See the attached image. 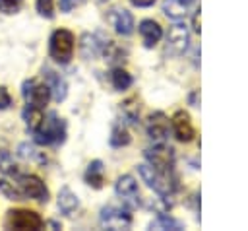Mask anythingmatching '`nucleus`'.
Returning a JSON list of instances; mask_svg holds the SVG:
<instances>
[{
	"instance_id": "393cba45",
	"label": "nucleus",
	"mask_w": 248,
	"mask_h": 231,
	"mask_svg": "<svg viewBox=\"0 0 248 231\" xmlns=\"http://www.w3.org/2000/svg\"><path fill=\"white\" fill-rule=\"evenodd\" d=\"M0 192H2L8 200H21V198H23L21 192H19V188H17V184H14V182H10V181H6V179H0Z\"/></svg>"
},
{
	"instance_id": "2eb2a0df",
	"label": "nucleus",
	"mask_w": 248,
	"mask_h": 231,
	"mask_svg": "<svg viewBox=\"0 0 248 231\" xmlns=\"http://www.w3.org/2000/svg\"><path fill=\"white\" fill-rule=\"evenodd\" d=\"M138 29H140V35H141L143 45L147 49L155 47L161 41V37H163V29H161V25L155 19H143V21H140V27Z\"/></svg>"
},
{
	"instance_id": "6ab92c4d",
	"label": "nucleus",
	"mask_w": 248,
	"mask_h": 231,
	"mask_svg": "<svg viewBox=\"0 0 248 231\" xmlns=\"http://www.w3.org/2000/svg\"><path fill=\"white\" fill-rule=\"evenodd\" d=\"M79 206V200L78 196L68 188V186H62L60 192H58V210L66 215H70L72 212H76Z\"/></svg>"
},
{
	"instance_id": "b1692460",
	"label": "nucleus",
	"mask_w": 248,
	"mask_h": 231,
	"mask_svg": "<svg viewBox=\"0 0 248 231\" xmlns=\"http://www.w3.org/2000/svg\"><path fill=\"white\" fill-rule=\"evenodd\" d=\"M122 115H124L126 120H130L132 124H136V122H138V116H140V105H138V99H134V97L126 99V101L122 103Z\"/></svg>"
},
{
	"instance_id": "aec40b11",
	"label": "nucleus",
	"mask_w": 248,
	"mask_h": 231,
	"mask_svg": "<svg viewBox=\"0 0 248 231\" xmlns=\"http://www.w3.org/2000/svg\"><path fill=\"white\" fill-rule=\"evenodd\" d=\"M23 118H25V124L31 132H35L43 120V109L39 107H33V105H25L23 109Z\"/></svg>"
},
{
	"instance_id": "7c9ffc66",
	"label": "nucleus",
	"mask_w": 248,
	"mask_h": 231,
	"mask_svg": "<svg viewBox=\"0 0 248 231\" xmlns=\"http://www.w3.org/2000/svg\"><path fill=\"white\" fill-rule=\"evenodd\" d=\"M134 6H138V8H149V6H153L155 4V0H130Z\"/></svg>"
},
{
	"instance_id": "f03ea898",
	"label": "nucleus",
	"mask_w": 248,
	"mask_h": 231,
	"mask_svg": "<svg viewBox=\"0 0 248 231\" xmlns=\"http://www.w3.org/2000/svg\"><path fill=\"white\" fill-rule=\"evenodd\" d=\"M33 134H35V142L41 146L62 144L66 138V122L56 113H48L46 116L43 115V120Z\"/></svg>"
},
{
	"instance_id": "2f4dec72",
	"label": "nucleus",
	"mask_w": 248,
	"mask_h": 231,
	"mask_svg": "<svg viewBox=\"0 0 248 231\" xmlns=\"http://www.w3.org/2000/svg\"><path fill=\"white\" fill-rule=\"evenodd\" d=\"M103 2H105V0H103Z\"/></svg>"
},
{
	"instance_id": "39448f33",
	"label": "nucleus",
	"mask_w": 248,
	"mask_h": 231,
	"mask_svg": "<svg viewBox=\"0 0 248 231\" xmlns=\"http://www.w3.org/2000/svg\"><path fill=\"white\" fill-rule=\"evenodd\" d=\"M147 163L159 173H174V149L170 146L157 144L145 151Z\"/></svg>"
},
{
	"instance_id": "4be33fe9",
	"label": "nucleus",
	"mask_w": 248,
	"mask_h": 231,
	"mask_svg": "<svg viewBox=\"0 0 248 231\" xmlns=\"http://www.w3.org/2000/svg\"><path fill=\"white\" fill-rule=\"evenodd\" d=\"M149 227H151V229H172V231L184 229V225H182L178 219H174V217H170V215H165V214H159L157 219H153Z\"/></svg>"
},
{
	"instance_id": "dca6fc26",
	"label": "nucleus",
	"mask_w": 248,
	"mask_h": 231,
	"mask_svg": "<svg viewBox=\"0 0 248 231\" xmlns=\"http://www.w3.org/2000/svg\"><path fill=\"white\" fill-rule=\"evenodd\" d=\"M45 82H46V85L50 87V97H52L56 103H60V101L66 99L68 85H66V82H64V78H62L60 74H56V72H52V70H45Z\"/></svg>"
},
{
	"instance_id": "c756f323",
	"label": "nucleus",
	"mask_w": 248,
	"mask_h": 231,
	"mask_svg": "<svg viewBox=\"0 0 248 231\" xmlns=\"http://www.w3.org/2000/svg\"><path fill=\"white\" fill-rule=\"evenodd\" d=\"M79 4V0H58V6L62 12H70L72 8H76Z\"/></svg>"
},
{
	"instance_id": "412c9836",
	"label": "nucleus",
	"mask_w": 248,
	"mask_h": 231,
	"mask_svg": "<svg viewBox=\"0 0 248 231\" xmlns=\"http://www.w3.org/2000/svg\"><path fill=\"white\" fill-rule=\"evenodd\" d=\"M110 83H112L114 89L124 91V89H128L132 85V76L126 70H122V68H114L110 72Z\"/></svg>"
},
{
	"instance_id": "7ed1b4c3",
	"label": "nucleus",
	"mask_w": 248,
	"mask_h": 231,
	"mask_svg": "<svg viewBox=\"0 0 248 231\" xmlns=\"http://www.w3.org/2000/svg\"><path fill=\"white\" fill-rule=\"evenodd\" d=\"M50 58H54L60 64H68L72 54H74V35L68 29H56L50 35V45H48Z\"/></svg>"
},
{
	"instance_id": "6e6552de",
	"label": "nucleus",
	"mask_w": 248,
	"mask_h": 231,
	"mask_svg": "<svg viewBox=\"0 0 248 231\" xmlns=\"http://www.w3.org/2000/svg\"><path fill=\"white\" fill-rule=\"evenodd\" d=\"M21 95H23V99H25V103H27V105H33V107L45 109V105H46V103H48V99H50V87L46 85V82L27 80V82H23Z\"/></svg>"
},
{
	"instance_id": "bb28decb",
	"label": "nucleus",
	"mask_w": 248,
	"mask_h": 231,
	"mask_svg": "<svg viewBox=\"0 0 248 231\" xmlns=\"http://www.w3.org/2000/svg\"><path fill=\"white\" fill-rule=\"evenodd\" d=\"M19 155L21 157H25V159H37V161H45V157L35 149V148H31V146H19Z\"/></svg>"
},
{
	"instance_id": "4468645a",
	"label": "nucleus",
	"mask_w": 248,
	"mask_h": 231,
	"mask_svg": "<svg viewBox=\"0 0 248 231\" xmlns=\"http://www.w3.org/2000/svg\"><path fill=\"white\" fill-rule=\"evenodd\" d=\"M107 19L112 23V27L116 29L118 35H130L134 31V17L128 10L124 8H114L108 12Z\"/></svg>"
},
{
	"instance_id": "a878e982",
	"label": "nucleus",
	"mask_w": 248,
	"mask_h": 231,
	"mask_svg": "<svg viewBox=\"0 0 248 231\" xmlns=\"http://www.w3.org/2000/svg\"><path fill=\"white\" fill-rule=\"evenodd\" d=\"M37 12L43 17L50 19L54 16V0H37Z\"/></svg>"
},
{
	"instance_id": "ddd939ff",
	"label": "nucleus",
	"mask_w": 248,
	"mask_h": 231,
	"mask_svg": "<svg viewBox=\"0 0 248 231\" xmlns=\"http://www.w3.org/2000/svg\"><path fill=\"white\" fill-rule=\"evenodd\" d=\"M170 124H172V132L176 136V140L180 142H190L194 138V126L190 122V115L184 113V111H176L170 118Z\"/></svg>"
},
{
	"instance_id": "cd10ccee",
	"label": "nucleus",
	"mask_w": 248,
	"mask_h": 231,
	"mask_svg": "<svg viewBox=\"0 0 248 231\" xmlns=\"http://www.w3.org/2000/svg\"><path fill=\"white\" fill-rule=\"evenodd\" d=\"M19 8H21V0H0L2 14H16Z\"/></svg>"
},
{
	"instance_id": "a211bd4d",
	"label": "nucleus",
	"mask_w": 248,
	"mask_h": 231,
	"mask_svg": "<svg viewBox=\"0 0 248 231\" xmlns=\"http://www.w3.org/2000/svg\"><path fill=\"white\" fill-rule=\"evenodd\" d=\"M85 182L91 186V188H101L103 182H105V167H103V161L95 159L87 165L85 169V175H83Z\"/></svg>"
},
{
	"instance_id": "f3484780",
	"label": "nucleus",
	"mask_w": 248,
	"mask_h": 231,
	"mask_svg": "<svg viewBox=\"0 0 248 231\" xmlns=\"http://www.w3.org/2000/svg\"><path fill=\"white\" fill-rule=\"evenodd\" d=\"M192 4H194V0H165L163 2V14L174 21H180L188 16V10Z\"/></svg>"
},
{
	"instance_id": "1a4fd4ad",
	"label": "nucleus",
	"mask_w": 248,
	"mask_h": 231,
	"mask_svg": "<svg viewBox=\"0 0 248 231\" xmlns=\"http://www.w3.org/2000/svg\"><path fill=\"white\" fill-rule=\"evenodd\" d=\"M114 192L116 196L122 200V204L126 208H138L140 206V188L138 182L132 175H122L118 177V181L114 182Z\"/></svg>"
},
{
	"instance_id": "20e7f679",
	"label": "nucleus",
	"mask_w": 248,
	"mask_h": 231,
	"mask_svg": "<svg viewBox=\"0 0 248 231\" xmlns=\"http://www.w3.org/2000/svg\"><path fill=\"white\" fill-rule=\"evenodd\" d=\"M45 225L43 217L31 210H10L6 215V227L16 231H37Z\"/></svg>"
},
{
	"instance_id": "5701e85b",
	"label": "nucleus",
	"mask_w": 248,
	"mask_h": 231,
	"mask_svg": "<svg viewBox=\"0 0 248 231\" xmlns=\"http://www.w3.org/2000/svg\"><path fill=\"white\" fill-rule=\"evenodd\" d=\"M130 144V134L126 130L124 124H114L112 132H110V146L112 148H122Z\"/></svg>"
},
{
	"instance_id": "0eeeda50",
	"label": "nucleus",
	"mask_w": 248,
	"mask_h": 231,
	"mask_svg": "<svg viewBox=\"0 0 248 231\" xmlns=\"http://www.w3.org/2000/svg\"><path fill=\"white\" fill-rule=\"evenodd\" d=\"M190 41L188 25L182 21H174L167 31V52L172 56H180L186 52Z\"/></svg>"
},
{
	"instance_id": "c85d7f7f",
	"label": "nucleus",
	"mask_w": 248,
	"mask_h": 231,
	"mask_svg": "<svg viewBox=\"0 0 248 231\" xmlns=\"http://www.w3.org/2000/svg\"><path fill=\"white\" fill-rule=\"evenodd\" d=\"M12 105V95L8 93V89L4 85H0V111L8 109Z\"/></svg>"
},
{
	"instance_id": "9d476101",
	"label": "nucleus",
	"mask_w": 248,
	"mask_h": 231,
	"mask_svg": "<svg viewBox=\"0 0 248 231\" xmlns=\"http://www.w3.org/2000/svg\"><path fill=\"white\" fill-rule=\"evenodd\" d=\"M17 188H19L23 198H33V200H39V202H46L48 200V188L35 175L17 177Z\"/></svg>"
},
{
	"instance_id": "9b49d317",
	"label": "nucleus",
	"mask_w": 248,
	"mask_h": 231,
	"mask_svg": "<svg viewBox=\"0 0 248 231\" xmlns=\"http://www.w3.org/2000/svg\"><path fill=\"white\" fill-rule=\"evenodd\" d=\"M108 43L110 41L107 37H103L101 33H93V35L91 33H85L81 37V54L85 58H95V56H99V54L105 52V49H107Z\"/></svg>"
},
{
	"instance_id": "f8f14e48",
	"label": "nucleus",
	"mask_w": 248,
	"mask_h": 231,
	"mask_svg": "<svg viewBox=\"0 0 248 231\" xmlns=\"http://www.w3.org/2000/svg\"><path fill=\"white\" fill-rule=\"evenodd\" d=\"M169 128H170V122L167 118L165 113H153L147 120V136L155 142H163L167 136H169Z\"/></svg>"
},
{
	"instance_id": "f257e3e1",
	"label": "nucleus",
	"mask_w": 248,
	"mask_h": 231,
	"mask_svg": "<svg viewBox=\"0 0 248 231\" xmlns=\"http://www.w3.org/2000/svg\"><path fill=\"white\" fill-rule=\"evenodd\" d=\"M138 173H140V177L147 182V186L149 188H153L159 196H163V198H170L174 192H176V188H178V181H176V177H174V173H159V171H155L149 163H141V165H138Z\"/></svg>"
},
{
	"instance_id": "423d86ee",
	"label": "nucleus",
	"mask_w": 248,
	"mask_h": 231,
	"mask_svg": "<svg viewBox=\"0 0 248 231\" xmlns=\"http://www.w3.org/2000/svg\"><path fill=\"white\" fill-rule=\"evenodd\" d=\"M101 225L107 227V229H112V231L128 229V227L132 225L130 208H126V206H122V208L105 206V208L101 210Z\"/></svg>"
}]
</instances>
